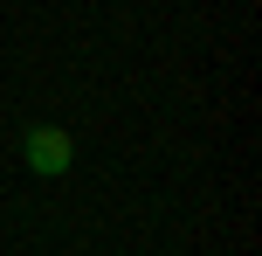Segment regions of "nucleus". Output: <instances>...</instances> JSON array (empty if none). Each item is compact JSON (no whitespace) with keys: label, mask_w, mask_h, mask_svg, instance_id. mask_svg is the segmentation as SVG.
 <instances>
[{"label":"nucleus","mask_w":262,"mask_h":256,"mask_svg":"<svg viewBox=\"0 0 262 256\" xmlns=\"http://www.w3.org/2000/svg\"><path fill=\"white\" fill-rule=\"evenodd\" d=\"M28 173H41V180H62L69 173V160H76V139L62 132V125H28Z\"/></svg>","instance_id":"f257e3e1"}]
</instances>
